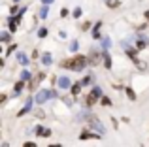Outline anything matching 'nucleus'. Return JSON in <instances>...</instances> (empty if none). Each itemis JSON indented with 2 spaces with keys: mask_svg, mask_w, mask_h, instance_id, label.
<instances>
[{
  "mask_svg": "<svg viewBox=\"0 0 149 147\" xmlns=\"http://www.w3.org/2000/svg\"><path fill=\"white\" fill-rule=\"evenodd\" d=\"M61 66H62V68H70L72 72H81L85 66H87V59H85L83 55H76L74 59L64 60V62H62Z\"/></svg>",
  "mask_w": 149,
  "mask_h": 147,
  "instance_id": "nucleus-1",
  "label": "nucleus"
},
{
  "mask_svg": "<svg viewBox=\"0 0 149 147\" xmlns=\"http://www.w3.org/2000/svg\"><path fill=\"white\" fill-rule=\"evenodd\" d=\"M100 98V89H93L91 92L87 94V98H85V104H87V107H93L96 104V100Z\"/></svg>",
  "mask_w": 149,
  "mask_h": 147,
  "instance_id": "nucleus-2",
  "label": "nucleus"
},
{
  "mask_svg": "<svg viewBox=\"0 0 149 147\" xmlns=\"http://www.w3.org/2000/svg\"><path fill=\"white\" fill-rule=\"evenodd\" d=\"M89 126H91V128H95L100 136L104 134V126H102V123L98 121V117H95V115H89Z\"/></svg>",
  "mask_w": 149,
  "mask_h": 147,
  "instance_id": "nucleus-3",
  "label": "nucleus"
},
{
  "mask_svg": "<svg viewBox=\"0 0 149 147\" xmlns=\"http://www.w3.org/2000/svg\"><path fill=\"white\" fill-rule=\"evenodd\" d=\"M53 96H55V92H53V91H42L40 94L36 96V102H38V104H44L47 98H53Z\"/></svg>",
  "mask_w": 149,
  "mask_h": 147,
  "instance_id": "nucleus-4",
  "label": "nucleus"
},
{
  "mask_svg": "<svg viewBox=\"0 0 149 147\" xmlns=\"http://www.w3.org/2000/svg\"><path fill=\"white\" fill-rule=\"evenodd\" d=\"M98 62H100V53L96 51V49H91V53H89V64H91V66H96Z\"/></svg>",
  "mask_w": 149,
  "mask_h": 147,
  "instance_id": "nucleus-5",
  "label": "nucleus"
},
{
  "mask_svg": "<svg viewBox=\"0 0 149 147\" xmlns=\"http://www.w3.org/2000/svg\"><path fill=\"white\" fill-rule=\"evenodd\" d=\"M42 79H44V74H38V76L36 77H34V81H32V83H30L29 85V89H30V91H34V89H36L38 87V83H40V81Z\"/></svg>",
  "mask_w": 149,
  "mask_h": 147,
  "instance_id": "nucleus-6",
  "label": "nucleus"
},
{
  "mask_svg": "<svg viewBox=\"0 0 149 147\" xmlns=\"http://www.w3.org/2000/svg\"><path fill=\"white\" fill-rule=\"evenodd\" d=\"M102 59H104V66H106V68L109 70V68H111V57H109V53H108V51H104V55H102Z\"/></svg>",
  "mask_w": 149,
  "mask_h": 147,
  "instance_id": "nucleus-7",
  "label": "nucleus"
},
{
  "mask_svg": "<svg viewBox=\"0 0 149 147\" xmlns=\"http://www.w3.org/2000/svg\"><path fill=\"white\" fill-rule=\"evenodd\" d=\"M58 85H61V89H72V85H70V79L68 77H61V81H58Z\"/></svg>",
  "mask_w": 149,
  "mask_h": 147,
  "instance_id": "nucleus-8",
  "label": "nucleus"
},
{
  "mask_svg": "<svg viewBox=\"0 0 149 147\" xmlns=\"http://www.w3.org/2000/svg\"><path fill=\"white\" fill-rule=\"evenodd\" d=\"M30 110H32V100H29V102H26V106L23 107L21 111H19V117H21V115H25V113H29Z\"/></svg>",
  "mask_w": 149,
  "mask_h": 147,
  "instance_id": "nucleus-9",
  "label": "nucleus"
},
{
  "mask_svg": "<svg viewBox=\"0 0 149 147\" xmlns=\"http://www.w3.org/2000/svg\"><path fill=\"white\" fill-rule=\"evenodd\" d=\"M79 138H81V140H89V138H100V136H95V134H93V132H89V130H83Z\"/></svg>",
  "mask_w": 149,
  "mask_h": 147,
  "instance_id": "nucleus-10",
  "label": "nucleus"
},
{
  "mask_svg": "<svg viewBox=\"0 0 149 147\" xmlns=\"http://www.w3.org/2000/svg\"><path fill=\"white\" fill-rule=\"evenodd\" d=\"M100 26H102V23H96L95 30H93V38H96V40L100 38Z\"/></svg>",
  "mask_w": 149,
  "mask_h": 147,
  "instance_id": "nucleus-11",
  "label": "nucleus"
},
{
  "mask_svg": "<svg viewBox=\"0 0 149 147\" xmlns=\"http://www.w3.org/2000/svg\"><path fill=\"white\" fill-rule=\"evenodd\" d=\"M79 89H81V83H76V85H72V89H70V91H72L74 96H77V94H79Z\"/></svg>",
  "mask_w": 149,
  "mask_h": 147,
  "instance_id": "nucleus-12",
  "label": "nucleus"
},
{
  "mask_svg": "<svg viewBox=\"0 0 149 147\" xmlns=\"http://www.w3.org/2000/svg\"><path fill=\"white\" fill-rule=\"evenodd\" d=\"M17 25H19V23L15 21V19H10V30H11V32H15V30H17Z\"/></svg>",
  "mask_w": 149,
  "mask_h": 147,
  "instance_id": "nucleus-13",
  "label": "nucleus"
},
{
  "mask_svg": "<svg viewBox=\"0 0 149 147\" xmlns=\"http://www.w3.org/2000/svg\"><path fill=\"white\" fill-rule=\"evenodd\" d=\"M42 62H44L45 66H47V64H51V55H49V53H45V55L42 57Z\"/></svg>",
  "mask_w": 149,
  "mask_h": 147,
  "instance_id": "nucleus-14",
  "label": "nucleus"
},
{
  "mask_svg": "<svg viewBox=\"0 0 149 147\" xmlns=\"http://www.w3.org/2000/svg\"><path fill=\"white\" fill-rule=\"evenodd\" d=\"M106 4H108V8H117L119 6V0H106Z\"/></svg>",
  "mask_w": 149,
  "mask_h": 147,
  "instance_id": "nucleus-15",
  "label": "nucleus"
},
{
  "mask_svg": "<svg viewBox=\"0 0 149 147\" xmlns=\"http://www.w3.org/2000/svg\"><path fill=\"white\" fill-rule=\"evenodd\" d=\"M127 94H128V98H130V100H136V94H134V91H132L130 87H127Z\"/></svg>",
  "mask_w": 149,
  "mask_h": 147,
  "instance_id": "nucleus-16",
  "label": "nucleus"
},
{
  "mask_svg": "<svg viewBox=\"0 0 149 147\" xmlns=\"http://www.w3.org/2000/svg\"><path fill=\"white\" fill-rule=\"evenodd\" d=\"M40 17H42V19H45V17H47V6H44V8H42V11H40Z\"/></svg>",
  "mask_w": 149,
  "mask_h": 147,
  "instance_id": "nucleus-17",
  "label": "nucleus"
},
{
  "mask_svg": "<svg viewBox=\"0 0 149 147\" xmlns=\"http://www.w3.org/2000/svg\"><path fill=\"white\" fill-rule=\"evenodd\" d=\"M100 102L104 104V106H109V104H111V100H109L108 96H102V98H100Z\"/></svg>",
  "mask_w": 149,
  "mask_h": 147,
  "instance_id": "nucleus-18",
  "label": "nucleus"
},
{
  "mask_svg": "<svg viewBox=\"0 0 149 147\" xmlns=\"http://www.w3.org/2000/svg\"><path fill=\"white\" fill-rule=\"evenodd\" d=\"M38 36H40V38H45V36H47V28H40V30H38Z\"/></svg>",
  "mask_w": 149,
  "mask_h": 147,
  "instance_id": "nucleus-19",
  "label": "nucleus"
},
{
  "mask_svg": "<svg viewBox=\"0 0 149 147\" xmlns=\"http://www.w3.org/2000/svg\"><path fill=\"white\" fill-rule=\"evenodd\" d=\"M109 44H111V42H109V38H108V36H106L104 40H102V45H104V49H108V47H109Z\"/></svg>",
  "mask_w": 149,
  "mask_h": 147,
  "instance_id": "nucleus-20",
  "label": "nucleus"
},
{
  "mask_svg": "<svg viewBox=\"0 0 149 147\" xmlns=\"http://www.w3.org/2000/svg\"><path fill=\"white\" fill-rule=\"evenodd\" d=\"M93 79H95V77H93V76H87V77H85L83 81H81V85H89V83H91Z\"/></svg>",
  "mask_w": 149,
  "mask_h": 147,
  "instance_id": "nucleus-21",
  "label": "nucleus"
},
{
  "mask_svg": "<svg viewBox=\"0 0 149 147\" xmlns=\"http://www.w3.org/2000/svg\"><path fill=\"white\" fill-rule=\"evenodd\" d=\"M21 89H23V81H19V83L15 85V94H19V92H21Z\"/></svg>",
  "mask_w": 149,
  "mask_h": 147,
  "instance_id": "nucleus-22",
  "label": "nucleus"
},
{
  "mask_svg": "<svg viewBox=\"0 0 149 147\" xmlns=\"http://www.w3.org/2000/svg\"><path fill=\"white\" fill-rule=\"evenodd\" d=\"M26 79H30V74L29 72H23L21 74V81H26Z\"/></svg>",
  "mask_w": 149,
  "mask_h": 147,
  "instance_id": "nucleus-23",
  "label": "nucleus"
},
{
  "mask_svg": "<svg viewBox=\"0 0 149 147\" xmlns=\"http://www.w3.org/2000/svg\"><path fill=\"white\" fill-rule=\"evenodd\" d=\"M19 60H21V64H29V60H26L25 55H19Z\"/></svg>",
  "mask_w": 149,
  "mask_h": 147,
  "instance_id": "nucleus-24",
  "label": "nucleus"
},
{
  "mask_svg": "<svg viewBox=\"0 0 149 147\" xmlns=\"http://www.w3.org/2000/svg\"><path fill=\"white\" fill-rule=\"evenodd\" d=\"M2 42H10V34H8V32L2 34Z\"/></svg>",
  "mask_w": 149,
  "mask_h": 147,
  "instance_id": "nucleus-25",
  "label": "nucleus"
},
{
  "mask_svg": "<svg viewBox=\"0 0 149 147\" xmlns=\"http://www.w3.org/2000/svg\"><path fill=\"white\" fill-rule=\"evenodd\" d=\"M79 15H81V10H79V8H76V10H74V17H79Z\"/></svg>",
  "mask_w": 149,
  "mask_h": 147,
  "instance_id": "nucleus-26",
  "label": "nucleus"
},
{
  "mask_svg": "<svg viewBox=\"0 0 149 147\" xmlns=\"http://www.w3.org/2000/svg\"><path fill=\"white\" fill-rule=\"evenodd\" d=\"M70 49H72V51H76V49H77V42H72V44H70Z\"/></svg>",
  "mask_w": 149,
  "mask_h": 147,
  "instance_id": "nucleus-27",
  "label": "nucleus"
},
{
  "mask_svg": "<svg viewBox=\"0 0 149 147\" xmlns=\"http://www.w3.org/2000/svg\"><path fill=\"white\" fill-rule=\"evenodd\" d=\"M25 147H36V144H34V141H26Z\"/></svg>",
  "mask_w": 149,
  "mask_h": 147,
  "instance_id": "nucleus-28",
  "label": "nucleus"
},
{
  "mask_svg": "<svg viewBox=\"0 0 149 147\" xmlns=\"http://www.w3.org/2000/svg\"><path fill=\"white\" fill-rule=\"evenodd\" d=\"M42 2H44V4H51V2H53V0H42Z\"/></svg>",
  "mask_w": 149,
  "mask_h": 147,
  "instance_id": "nucleus-29",
  "label": "nucleus"
},
{
  "mask_svg": "<svg viewBox=\"0 0 149 147\" xmlns=\"http://www.w3.org/2000/svg\"><path fill=\"white\" fill-rule=\"evenodd\" d=\"M146 19H147V21H149V10L146 11Z\"/></svg>",
  "mask_w": 149,
  "mask_h": 147,
  "instance_id": "nucleus-30",
  "label": "nucleus"
},
{
  "mask_svg": "<svg viewBox=\"0 0 149 147\" xmlns=\"http://www.w3.org/2000/svg\"><path fill=\"white\" fill-rule=\"evenodd\" d=\"M2 147H10V145H8V144H6V141H4V144H2Z\"/></svg>",
  "mask_w": 149,
  "mask_h": 147,
  "instance_id": "nucleus-31",
  "label": "nucleus"
},
{
  "mask_svg": "<svg viewBox=\"0 0 149 147\" xmlns=\"http://www.w3.org/2000/svg\"><path fill=\"white\" fill-rule=\"evenodd\" d=\"M49 147H61V145H58V144H55V145H49Z\"/></svg>",
  "mask_w": 149,
  "mask_h": 147,
  "instance_id": "nucleus-32",
  "label": "nucleus"
}]
</instances>
